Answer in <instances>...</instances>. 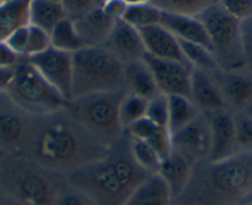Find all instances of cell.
<instances>
[{"instance_id":"1","label":"cell","mask_w":252,"mask_h":205,"mask_svg":"<svg viewBox=\"0 0 252 205\" xmlns=\"http://www.w3.org/2000/svg\"><path fill=\"white\" fill-rule=\"evenodd\" d=\"M109 147L96 141L67 108L35 117L25 157L47 170L68 177L99 160Z\"/></svg>"},{"instance_id":"2","label":"cell","mask_w":252,"mask_h":205,"mask_svg":"<svg viewBox=\"0 0 252 205\" xmlns=\"http://www.w3.org/2000/svg\"><path fill=\"white\" fill-rule=\"evenodd\" d=\"M149 176L132 157L125 134L109 147L103 157L72 172L67 182L96 205H124Z\"/></svg>"},{"instance_id":"3","label":"cell","mask_w":252,"mask_h":205,"mask_svg":"<svg viewBox=\"0 0 252 205\" xmlns=\"http://www.w3.org/2000/svg\"><path fill=\"white\" fill-rule=\"evenodd\" d=\"M252 190V152L193 166L190 178L173 205H240Z\"/></svg>"},{"instance_id":"4","label":"cell","mask_w":252,"mask_h":205,"mask_svg":"<svg viewBox=\"0 0 252 205\" xmlns=\"http://www.w3.org/2000/svg\"><path fill=\"white\" fill-rule=\"evenodd\" d=\"M72 66L71 99L125 90V64L103 46L77 51L72 55Z\"/></svg>"},{"instance_id":"5","label":"cell","mask_w":252,"mask_h":205,"mask_svg":"<svg viewBox=\"0 0 252 205\" xmlns=\"http://www.w3.org/2000/svg\"><path fill=\"white\" fill-rule=\"evenodd\" d=\"M125 90L98 93L68 100L66 108L74 119L105 147L126 134L119 119V105Z\"/></svg>"},{"instance_id":"6","label":"cell","mask_w":252,"mask_h":205,"mask_svg":"<svg viewBox=\"0 0 252 205\" xmlns=\"http://www.w3.org/2000/svg\"><path fill=\"white\" fill-rule=\"evenodd\" d=\"M197 18L207 30L219 69L240 71L246 68L241 23L232 18L219 1L208 6Z\"/></svg>"},{"instance_id":"7","label":"cell","mask_w":252,"mask_h":205,"mask_svg":"<svg viewBox=\"0 0 252 205\" xmlns=\"http://www.w3.org/2000/svg\"><path fill=\"white\" fill-rule=\"evenodd\" d=\"M10 170L11 198L20 205H55L67 177L42 167L25 156H14Z\"/></svg>"},{"instance_id":"8","label":"cell","mask_w":252,"mask_h":205,"mask_svg":"<svg viewBox=\"0 0 252 205\" xmlns=\"http://www.w3.org/2000/svg\"><path fill=\"white\" fill-rule=\"evenodd\" d=\"M6 93L18 107L33 117L57 112L66 108L68 103L26 57L14 67L13 81Z\"/></svg>"},{"instance_id":"9","label":"cell","mask_w":252,"mask_h":205,"mask_svg":"<svg viewBox=\"0 0 252 205\" xmlns=\"http://www.w3.org/2000/svg\"><path fill=\"white\" fill-rule=\"evenodd\" d=\"M33 120L35 117L18 107L6 91L0 93V153L25 155Z\"/></svg>"},{"instance_id":"10","label":"cell","mask_w":252,"mask_h":205,"mask_svg":"<svg viewBox=\"0 0 252 205\" xmlns=\"http://www.w3.org/2000/svg\"><path fill=\"white\" fill-rule=\"evenodd\" d=\"M172 149L190 163L208 161L212 148V134L205 114L200 113L194 120L171 135Z\"/></svg>"},{"instance_id":"11","label":"cell","mask_w":252,"mask_h":205,"mask_svg":"<svg viewBox=\"0 0 252 205\" xmlns=\"http://www.w3.org/2000/svg\"><path fill=\"white\" fill-rule=\"evenodd\" d=\"M38 73L67 101L72 94V55L50 47L42 54L26 57Z\"/></svg>"},{"instance_id":"12","label":"cell","mask_w":252,"mask_h":205,"mask_svg":"<svg viewBox=\"0 0 252 205\" xmlns=\"http://www.w3.org/2000/svg\"><path fill=\"white\" fill-rule=\"evenodd\" d=\"M210 74L227 110L234 114L242 113L252 104V74L246 68L240 71L218 69Z\"/></svg>"},{"instance_id":"13","label":"cell","mask_w":252,"mask_h":205,"mask_svg":"<svg viewBox=\"0 0 252 205\" xmlns=\"http://www.w3.org/2000/svg\"><path fill=\"white\" fill-rule=\"evenodd\" d=\"M151 71L159 93L166 95H183L189 98L192 67L176 61L156 59L150 55L142 57Z\"/></svg>"},{"instance_id":"14","label":"cell","mask_w":252,"mask_h":205,"mask_svg":"<svg viewBox=\"0 0 252 205\" xmlns=\"http://www.w3.org/2000/svg\"><path fill=\"white\" fill-rule=\"evenodd\" d=\"M103 47H105L124 64L142 59L146 55L140 31L123 19L114 21L113 28L105 42L103 43Z\"/></svg>"},{"instance_id":"15","label":"cell","mask_w":252,"mask_h":205,"mask_svg":"<svg viewBox=\"0 0 252 205\" xmlns=\"http://www.w3.org/2000/svg\"><path fill=\"white\" fill-rule=\"evenodd\" d=\"M203 114H205L209 121L212 134V148L208 161L225 160L237 153L234 114L227 109H219Z\"/></svg>"},{"instance_id":"16","label":"cell","mask_w":252,"mask_h":205,"mask_svg":"<svg viewBox=\"0 0 252 205\" xmlns=\"http://www.w3.org/2000/svg\"><path fill=\"white\" fill-rule=\"evenodd\" d=\"M142 41H144L146 54L156 59H169L192 67L182 52L178 38L172 35L162 25H154L149 28L140 29Z\"/></svg>"},{"instance_id":"17","label":"cell","mask_w":252,"mask_h":205,"mask_svg":"<svg viewBox=\"0 0 252 205\" xmlns=\"http://www.w3.org/2000/svg\"><path fill=\"white\" fill-rule=\"evenodd\" d=\"M189 99L194 103L200 113L226 109L212 74L202 69H192L190 84H189Z\"/></svg>"},{"instance_id":"18","label":"cell","mask_w":252,"mask_h":205,"mask_svg":"<svg viewBox=\"0 0 252 205\" xmlns=\"http://www.w3.org/2000/svg\"><path fill=\"white\" fill-rule=\"evenodd\" d=\"M159 25L167 29L179 41L198 43V45L205 46L212 51L207 30L197 16L178 15V14L161 11Z\"/></svg>"},{"instance_id":"19","label":"cell","mask_w":252,"mask_h":205,"mask_svg":"<svg viewBox=\"0 0 252 205\" xmlns=\"http://www.w3.org/2000/svg\"><path fill=\"white\" fill-rule=\"evenodd\" d=\"M73 21L84 46H103L115 20L98 6Z\"/></svg>"},{"instance_id":"20","label":"cell","mask_w":252,"mask_h":205,"mask_svg":"<svg viewBox=\"0 0 252 205\" xmlns=\"http://www.w3.org/2000/svg\"><path fill=\"white\" fill-rule=\"evenodd\" d=\"M124 205H173V197L163 178L155 173L135 188Z\"/></svg>"},{"instance_id":"21","label":"cell","mask_w":252,"mask_h":205,"mask_svg":"<svg viewBox=\"0 0 252 205\" xmlns=\"http://www.w3.org/2000/svg\"><path fill=\"white\" fill-rule=\"evenodd\" d=\"M193 163L189 162L186 157L179 155L178 152L172 149L169 155L162 160L158 175L163 178L164 182L169 187L173 197V202L181 195L192 173Z\"/></svg>"},{"instance_id":"22","label":"cell","mask_w":252,"mask_h":205,"mask_svg":"<svg viewBox=\"0 0 252 205\" xmlns=\"http://www.w3.org/2000/svg\"><path fill=\"white\" fill-rule=\"evenodd\" d=\"M125 91L150 100L159 93L151 71L144 59L125 64Z\"/></svg>"},{"instance_id":"23","label":"cell","mask_w":252,"mask_h":205,"mask_svg":"<svg viewBox=\"0 0 252 205\" xmlns=\"http://www.w3.org/2000/svg\"><path fill=\"white\" fill-rule=\"evenodd\" d=\"M126 134L129 136L136 137V139L147 142L150 146H152L158 152V155L161 156L162 160L167 157L169 155V152L172 151L171 132H169V130L167 127H162L154 124L146 117L132 125L126 131Z\"/></svg>"},{"instance_id":"24","label":"cell","mask_w":252,"mask_h":205,"mask_svg":"<svg viewBox=\"0 0 252 205\" xmlns=\"http://www.w3.org/2000/svg\"><path fill=\"white\" fill-rule=\"evenodd\" d=\"M30 0H13L0 4V41H5L14 31L30 25Z\"/></svg>"},{"instance_id":"25","label":"cell","mask_w":252,"mask_h":205,"mask_svg":"<svg viewBox=\"0 0 252 205\" xmlns=\"http://www.w3.org/2000/svg\"><path fill=\"white\" fill-rule=\"evenodd\" d=\"M66 18V11L61 3H53L50 0H30V25L37 26L50 33L60 21Z\"/></svg>"},{"instance_id":"26","label":"cell","mask_w":252,"mask_h":205,"mask_svg":"<svg viewBox=\"0 0 252 205\" xmlns=\"http://www.w3.org/2000/svg\"><path fill=\"white\" fill-rule=\"evenodd\" d=\"M51 47L67 54H76L77 51L86 47L77 31L74 21L66 18L57 24L50 32Z\"/></svg>"},{"instance_id":"27","label":"cell","mask_w":252,"mask_h":205,"mask_svg":"<svg viewBox=\"0 0 252 205\" xmlns=\"http://www.w3.org/2000/svg\"><path fill=\"white\" fill-rule=\"evenodd\" d=\"M168 96V130L172 135L194 120L200 114V112L188 96Z\"/></svg>"},{"instance_id":"28","label":"cell","mask_w":252,"mask_h":205,"mask_svg":"<svg viewBox=\"0 0 252 205\" xmlns=\"http://www.w3.org/2000/svg\"><path fill=\"white\" fill-rule=\"evenodd\" d=\"M147 104L149 100L146 99L125 91L119 105V119L124 131L126 132L132 125L146 117Z\"/></svg>"},{"instance_id":"29","label":"cell","mask_w":252,"mask_h":205,"mask_svg":"<svg viewBox=\"0 0 252 205\" xmlns=\"http://www.w3.org/2000/svg\"><path fill=\"white\" fill-rule=\"evenodd\" d=\"M123 20L140 30L149 26L158 25L161 20V10L152 3L130 4L124 14Z\"/></svg>"},{"instance_id":"30","label":"cell","mask_w":252,"mask_h":205,"mask_svg":"<svg viewBox=\"0 0 252 205\" xmlns=\"http://www.w3.org/2000/svg\"><path fill=\"white\" fill-rule=\"evenodd\" d=\"M127 139H129L130 151L137 165L149 175L158 173L162 163V157L158 155V152L142 140L129 136V135H127Z\"/></svg>"},{"instance_id":"31","label":"cell","mask_w":252,"mask_h":205,"mask_svg":"<svg viewBox=\"0 0 252 205\" xmlns=\"http://www.w3.org/2000/svg\"><path fill=\"white\" fill-rule=\"evenodd\" d=\"M179 45H181L184 57L192 66V68L202 69L208 73H213L219 69L214 55L208 47L198 45V43L186 42V41H179Z\"/></svg>"},{"instance_id":"32","label":"cell","mask_w":252,"mask_h":205,"mask_svg":"<svg viewBox=\"0 0 252 205\" xmlns=\"http://www.w3.org/2000/svg\"><path fill=\"white\" fill-rule=\"evenodd\" d=\"M215 3L214 0H154L152 4L161 11L186 16H198L208 6Z\"/></svg>"},{"instance_id":"33","label":"cell","mask_w":252,"mask_h":205,"mask_svg":"<svg viewBox=\"0 0 252 205\" xmlns=\"http://www.w3.org/2000/svg\"><path fill=\"white\" fill-rule=\"evenodd\" d=\"M234 122L236 152H252V119L245 113H235Z\"/></svg>"},{"instance_id":"34","label":"cell","mask_w":252,"mask_h":205,"mask_svg":"<svg viewBox=\"0 0 252 205\" xmlns=\"http://www.w3.org/2000/svg\"><path fill=\"white\" fill-rule=\"evenodd\" d=\"M146 119L158 126L168 129V96L158 93L149 100L146 110Z\"/></svg>"},{"instance_id":"35","label":"cell","mask_w":252,"mask_h":205,"mask_svg":"<svg viewBox=\"0 0 252 205\" xmlns=\"http://www.w3.org/2000/svg\"><path fill=\"white\" fill-rule=\"evenodd\" d=\"M51 47L50 33L37 26L29 25V38L25 57L36 56Z\"/></svg>"},{"instance_id":"36","label":"cell","mask_w":252,"mask_h":205,"mask_svg":"<svg viewBox=\"0 0 252 205\" xmlns=\"http://www.w3.org/2000/svg\"><path fill=\"white\" fill-rule=\"evenodd\" d=\"M55 205H96L88 195L84 194L77 188L72 187L71 184H67L63 187L56 199Z\"/></svg>"},{"instance_id":"37","label":"cell","mask_w":252,"mask_h":205,"mask_svg":"<svg viewBox=\"0 0 252 205\" xmlns=\"http://www.w3.org/2000/svg\"><path fill=\"white\" fill-rule=\"evenodd\" d=\"M219 3L240 23L252 16V0H220Z\"/></svg>"},{"instance_id":"38","label":"cell","mask_w":252,"mask_h":205,"mask_svg":"<svg viewBox=\"0 0 252 205\" xmlns=\"http://www.w3.org/2000/svg\"><path fill=\"white\" fill-rule=\"evenodd\" d=\"M61 4L66 11L67 18L72 20H77L99 6L96 0H62Z\"/></svg>"},{"instance_id":"39","label":"cell","mask_w":252,"mask_h":205,"mask_svg":"<svg viewBox=\"0 0 252 205\" xmlns=\"http://www.w3.org/2000/svg\"><path fill=\"white\" fill-rule=\"evenodd\" d=\"M28 38H29V25L14 31V32L6 38L5 42L6 45H8L9 47L15 52V54H18L19 56L21 57H25L26 46H28Z\"/></svg>"},{"instance_id":"40","label":"cell","mask_w":252,"mask_h":205,"mask_svg":"<svg viewBox=\"0 0 252 205\" xmlns=\"http://www.w3.org/2000/svg\"><path fill=\"white\" fill-rule=\"evenodd\" d=\"M23 59L15 54L5 41H0V68H14Z\"/></svg>"},{"instance_id":"41","label":"cell","mask_w":252,"mask_h":205,"mask_svg":"<svg viewBox=\"0 0 252 205\" xmlns=\"http://www.w3.org/2000/svg\"><path fill=\"white\" fill-rule=\"evenodd\" d=\"M127 5L129 4L125 3L124 0H106L105 3L101 5V9L111 19L118 20V19H123L124 14L127 9Z\"/></svg>"},{"instance_id":"42","label":"cell","mask_w":252,"mask_h":205,"mask_svg":"<svg viewBox=\"0 0 252 205\" xmlns=\"http://www.w3.org/2000/svg\"><path fill=\"white\" fill-rule=\"evenodd\" d=\"M14 77V68H0V93L8 90Z\"/></svg>"},{"instance_id":"43","label":"cell","mask_w":252,"mask_h":205,"mask_svg":"<svg viewBox=\"0 0 252 205\" xmlns=\"http://www.w3.org/2000/svg\"><path fill=\"white\" fill-rule=\"evenodd\" d=\"M245 43V61H246V69L252 74V40L244 37Z\"/></svg>"},{"instance_id":"44","label":"cell","mask_w":252,"mask_h":205,"mask_svg":"<svg viewBox=\"0 0 252 205\" xmlns=\"http://www.w3.org/2000/svg\"><path fill=\"white\" fill-rule=\"evenodd\" d=\"M241 31L245 38L252 40V16L241 23Z\"/></svg>"},{"instance_id":"45","label":"cell","mask_w":252,"mask_h":205,"mask_svg":"<svg viewBox=\"0 0 252 205\" xmlns=\"http://www.w3.org/2000/svg\"><path fill=\"white\" fill-rule=\"evenodd\" d=\"M0 205H20L14 198L0 197Z\"/></svg>"},{"instance_id":"46","label":"cell","mask_w":252,"mask_h":205,"mask_svg":"<svg viewBox=\"0 0 252 205\" xmlns=\"http://www.w3.org/2000/svg\"><path fill=\"white\" fill-rule=\"evenodd\" d=\"M125 3L130 4H137V3H152L154 0H124Z\"/></svg>"},{"instance_id":"47","label":"cell","mask_w":252,"mask_h":205,"mask_svg":"<svg viewBox=\"0 0 252 205\" xmlns=\"http://www.w3.org/2000/svg\"><path fill=\"white\" fill-rule=\"evenodd\" d=\"M242 204H252V190L249 193V195L246 197V199L244 200V203Z\"/></svg>"},{"instance_id":"48","label":"cell","mask_w":252,"mask_h":205,"mask_svg":"<svg viewBox=\"0 0 252 205\" xmlns=\"http://www.w3.org/2000/svg\"><path fill=\"white\" fill-rule=\"evenodd\" d=\"M242 113H245V114H246L247 117H251V119H252V104L250 105V107L247 108V109L245 110V112H242Z\"/></svg>"},{"instance_id":"49","label":"cell","mask_w":252,"mask_h":205,"mask_svg":"<svg viewBox=\"0 0 252 205\" xmlns=\"http://www.w3.org/2000/svg\"><path fill=\"white\" fill-rule=\"evenodd\" d=\"M105 1H106V0H96V3L99 4V6H101V5H103V4L105 3Z\"/></svg>"},{"instance_id":"50","label":"cell","mask_w":252,"mask_h":205,"mask_svg":"<svg viewBox=\"0 0 252 205\" xmlns=\"http://www.w3.org/2000/svg\"><path fill=\"white\" fill-rule=\"evenodd\" d=\"M9 1H13V0H0V4H3V3H9Z\"/></svg>"},{"instance_id":"51","label":"cell","mask_w":252,"mask_h":205,"mask_svg":"<svg viewBox=\"0 0 252 205\" xmlns=\"http://www.w3.org/2000/svg\"><path fill=\"white\" fill-rule=\"evenodd\" d=\"M50 1H53V3H62V0H50Z\"/></svg>"},{"instance_id":"52","label":"cell","mask_w":252,"mask_h":205,"mask_svg":"<svg viewBox=\"0 0 252 205\" xmlns=\"http://www.w3.org/2000/svg\"><path fill=\"white\" fill-rule=\"evenodd\" d=\"M240 205H252V204H240Z\"/></svg>"},{"instance_id":"53","label":"cell","mask_w":252,"mask_h":205,"mask_svg":"<svg viewBox=\"0 0 252 205\" xmlns=\"http://www.w3.org/2000/svg\"><path fill=\"white\" fill-rule=\"evenodd\" d=\"M214 1H220V0H214Z\"/></svg>"}]
</instances>
